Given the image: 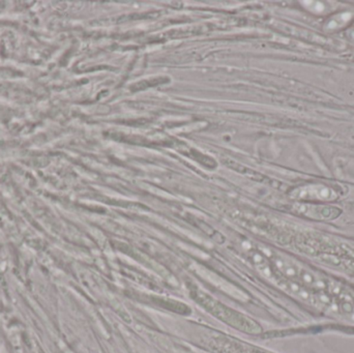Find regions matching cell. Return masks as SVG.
<instances>
[{"label":"cell","mask_w":354,"mask_h":353,"mask_svg":"<svg viewBox=\"0 0 354 353\" xmlns=\"http://www.w3.org/2000/svg\"><path fill=\"white\" fill-rule=\"evenodd\" d=\"M303 196L314 197L319 199H332L333 192L326 187H312V188L306 189V192L303 193Z\"/></svg>","instance_id":"2"},{"label":"cell","mask_w":354,"mask_h":353,"mask_svg":"<svg viewBox=\"0 0 354 353\" xmlns=\"http://www.w3.org/2000/svg\"><path fill=\"white\" fill-rule=\"evenodd\" d=\"M208 304L203 303V306L207 308L209 312L218 316L221 321H225L228 325L241 330V331L245 332V333H259L260 329L254 321H250L247 317L243 315L237 314L236 312H233L229 308L221 306L220 304H212L209 298H208Z\"/></svg>","instance_id":"1"}]
</instances>
